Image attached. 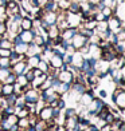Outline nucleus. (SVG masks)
Here are the masks:
<instances>
[{
    "label": "nucleus",
    "instance_id": "obj_22",
    "mask_svg": "<svg viewBox=\"0 0 125 131\" xmlns=\"http://www.w3.org/2000/svg\"><path fill=\"white\" fill-rule=\"evenodd\" d=\"M15 80H16V75L11 71V74L5 78V80H4V83H15Z\"/></svg>",
    "mask_w": 125,
    "mask_h": 131
},
{
    "label": "nucleus",
    "instance_id": "obj_13",
    "mask_svg": "<svg viewBox=\"0 0 125 131\" xmlns=\"http://www.w3.org/2000/svg\"><path fill=\"white\" fill-rule=\"evenodd\" d=\"M12 41H11L8 38L5 39L4 36L0 38V48H8V50H12Z\"/></svg>",
    "mask_w": 125,
    "mask_h": 131
},
{
    "label": "nucleus",
    "instance_id": "obj_14",
    "mask_svg": "<svg viewBox=\"0 0 125 131\" xmlns=\"http://www.w3.org/2000/svg\"><path fill=\"white\" fill-rule=\"evenodd\" d=\"M40 55L39 53H35V55H31L30 56V59H28V62H27V64H30L31 67H37L38 66V63L40 62Z\"/></svg>",
    "mask_w": 125,
    "mask_h": 131
},
{
    "label": "nucleus",
    "instance_id": "obj_4",
    "mask_svg": "<svg viewBox=\"0 0 125 131\" xmlns=\"http://www.w3.org/2000/svg\"><path fill=\"white\" fill-rule=\"evenodd\" d=\"M11 71L15 74V75H20V74H24L27 71V62L24 60H17L16 63H14L11 66Z\"/></svg>",
    "mask_w": 125,
    "mask_h": 131
},
{
    "label": "nucleus",
    "instance_id": "obj_24",
    "mask_svg": "<svg viewBox=\"0 0 125 131\" xmlns=\"http://www.w3.org/2000/svg\"><path fill=\"white\" fill-rule=\"evenodd\" d=\"M65 116H66V119H67V118H74V116H75V110H74V108L66 110V114H65Z\"/></svg>",
    "mask_w": 125,
    "mask_h": 131
},
{
    "label": "nucleus",
    "instance_id": "obj_28",
    "mask_svg": "<svg viewBox=\"0 0 125 131\" xmlns=\"http://www.w3.org/2000/svg\"><path fill=\"white\" fill-rule=\"evenodd\" d=\"M100 96H101V98H105V96H106V91H104V90H102V91L100 92Z\"/></svg>",
    "mask_w": 125,
    "mask_h": 131
},
{
    "label": "nucleus",
    "instance_id": "obj_27",
    "mask_svg": "<svg viewBox=\"0 0 125 131\" xmlns=\"http://www.w3.org/2000/svg\"><path fill=\"white\" fill-rule=\"evenodd\" d=\"M5 17V14H4V9H3V7H0V21H3L2 19H4Z\"/></svg>",
    "mask_w": 125,
    "mask_h": 131
},
{
    "label": "nucleus",
    "instance_id": "obj_16",
    "mask_svg": "<svg viewBox=\"0 0 125 131\" xmlns=\"http://www.w3.org/2000/svg\"><path fill=\"white\" fill-rule=\"evenodd\" d=\"M77 32H78L79 35H82V36L87 38V39L90 38L93 34H94V31H93V29H87V28H85V27H83V28H81L79 31H77Z\"/></svg>",
    "mask_w": 125,
    "mask_h": 131
},
{
    "label": "nucleus",
    "instance_id": "obj_20",
    "mask_svg": "<svg viewBox=\"0 0 125 131\" xmlns=\"http://www.w3.org/2000/svg\"><path fill=\"white\" fill-rule=\"evenodd\" d=\"M0 67H11V62L8 58H0Z\"/></svg>",
    "mask_w": 125,
    "mask_h": 131
},
{
    "label": "nucleus",
    "instance_id": "obj_2",
    "mask_svg": "<svg viewBox=\"0 0 125 131\" xmlns=\"http://www.w3.org/2000/svg\"><path fill=\"white\" fill-rule=\"evenodd\" d=\"M87 41H89V39L87 38H85V36H82V35H79L78 32H77L73 38H71V40H70V43L73 44V47L75 48V51H78L81 47H83L85 44H87Z\"/></svg>",
    "mask_w": 125,
    "mask_h": 131
},
{
    "label": "nucleus",
    "instance_id": "obj_1",
    "mask_svg": "<svg viewBox=\"0 0 125 131\" xmlns=\"http://www.w3.org/2000/svg\"><path fill=\"white\" fill-rule=\"evenodd\" d=\"M4 7H5V12H7V15H15L17 12H20V4L17 0H7V3L4 4Z\"/></svg>",
    "mask_w": 125,
    "mask_h": 131
},
{
    "label": "nucleus",
    "instance_id": "obj_18",
    "mask_svg": "<svg viewBox=\"0 0 125 131\" xmlns=\"http://www.w3.org/2000/svg\"><path fill=\"white\" fill-rule=\"evenodd\" d=\"M83 27L87 28V29H96V27H97V21L94 20V19H92V20H87V21H85V24H83Z\"/></svg>",
    "mask_w": 125,
    "mask_h": 131
},
{
    "label": "nucleus",
    "instance_id": "obj_10",
    "mask_svg": "<svg viewBox=\"0 0 125 131\" xmlns=\"http://www.w3.org/2000/svg\"><path fill=\"white\" fill-rule=\"evenodd\" d=\"M19 26H20L22 29H31L34 27V20L31 17H23Z\"/></svg>",
    "mask_w": 125,
    "mask_h": 131
},
{
    "label": "nucleus",
    "instance_id": "obj_17",
    "mask_svg": "<svg viewBox=\"0 0 125 131\" xmlns=\"http://www.w3.org/2000/svg\"><path fill=\"white\" fill-rule=\"evenodd\" d=\"M27 47H28V44H27V43H20V44H16V46H15V51H16L17 53H26V51H27Z\"/></svg>",
    "mask_w": 125,
    "mask_h": 131
},
{
    "label": "nucleus",
    "instance_id": "obj_7",
    "mask_svg": "<svg viewBox=\"0 0 125 131\" xmlns=\"http://www.w3.org/2000/svg\"><path fill=\"white\" fill-rule=\"evenodd\" d=\"M57 16H58L57 12H46V11H44V15H43L42 19H43L49 26H54L57 23Z\"/></svg>",
    "mask_w": 125,
    "mask_h": 131
},
{
    "label": "nucleus",
    "instance_id": "obj_26",
    "mask_svg": "<svg viewBox=\"0 0 125 131\" xmlns=\"http://www.w3.org/2000/svg\"><path fill=\"white\" fill-rule=\"evenodd\" d=\"M57 107H58L59 110H63V108H65V100H62V99H58Z\"/></svg>",
    "mask_w": 125,
    "mask_h": 131
},
{
    "label": "nucleus",
    "instance_id": "obj_29",
    "mask_svg": "<svg viewBox=\"0 0 125 131\" xmlns=\"http://www.w3.org/2000/svg\"><path fill=\"white\" fill-rule=\"evenodd\" d=\"M5 3H7V0H0V7H4Z\"/></svg>",
    "mask_w": 125,
    "mask_h": 131
},
{
    "label": "nucleus",
    "instance_id": "obj_5",
    "mask_svg": "<svg viewBox=\"0 0 125 131\" xmlns=\"http://www.w3.org/2000/svg\"><path fill=\"white\" fill-rule=\"evenodd\" d=\"M23 94H24L23 99H24V102H26V103L37 104V102L39 100V94H38L37 91H34V90H28V91L23 92Z\"/></svg>",
    "mask_w": 125,
    "mask_h": 131
},
{
    "label": "nucleus",
    "instance_id": "obj_12",
    "mask_svg": "<svg viewBox=\"0 0 125 131\" xmlns=\"http://www.w3.org/2000/svg\"><path fill=\"white\" fill-rule=\"evenodd\" d=\"M63 62H62V56L59 55H54L51 58V62H50V66L52 68H59V66H61Z\"/></svg>",
    "mask_w": 125,
    "mask_h": 131
},
{
    "label": "nucleus",
    "instance_id": "obj_30",
    "mask_svg": "<svg viewBox=\"0 0 125 131\" xmlns=\"http://www.w3.org/2000/svg\"><path fill=\"white\" fill-rule=\"evenodd\" d=\"M89 131H98V128H97V127H94V126H92L90 128H89Z\"/></svg>",
    "mask_w": 125,
    "mask_h": 131
},
{
    "label": "nucleus",
    "instance_id": "obj_9",
    "mask_svg": "<svg viewBox=\"0 0 125 131\" xmlns=\"http://www.w3.org/2000/svg\"><path fill=\"white\" fill-rule=\"evenodd\" d=\"M67 12H70V14H81V3L75 2V0L70 2L69 8H67Z\"/></svg>",
    "mask_w": 125,
    "mask_h": 131
},
{
    "label": "nucleus",
    "instance_id": "obj_8",
    "mask_svg": "<svg viewBox=\"0 0 125 131\" xmlns=\"http://www.w3.org/2000/svg\"><path fill=\"white\" fill-rule=\"evenodd\" d=\"M15 92V88H14V83H4L2 86V94L3 96H7L10 94H14Z\"/></svg>",
    "mask_w": 125,
    "mask_h": 131
},
{
    "label": "nucleus",
    "instance_id": "obj_19",
    "mask_svg": "<svg viewBox=\"0 0 125 131\" xmlns=\"http://www.w3.org/2000/svg\"><path fill=\"white\" fill-rule=\"evenodd\" d=\"M101 12H102L104 16H106L109 19V17L113 15V11H112V7H102V9H101Z\"/></svg>",
    "mask_w": 125,
    "mask_h": 131
},
{
    "label": "nucleus",
    "instance_id": "obj_11",
    "mask_svg": "<svg viewBox=\"0 0 125 131\" xmlns=\"http://www.w3.org/2000/svg\"><path fill=\"white\" fill-rule=\"evenodd\" d=\"M51 118V107H44V108H42L40 114H39V119H42V121H49V119Z\"/></svg>",
    "mask_w": 125,
    "mask_h": 131
},
{
    "label": "nucleus",
    "instance_id": "obj_6",
    "mask_svg": "<svg viewBox=\"0 0 125 131\" xmlns=\"http://www.w3.org/2000/svg\"><path fill=\"white\" fill-rule=\"evenodd\" d=\"M124 95H125V91L122 88H117L116 92L113 94V100L117 103V106L120 107V110L124 112Z\"/></svg>",
    "mask_w": 125,
    "mask_h": 131
},
{
    "label": "nucleus",
    "instance_id": "obj_3",
    "mask_svg": "<svg viewBox=\"0 0 125 131\" xmlns=\"http://www.w3.org/2000/svg\"><path fill=\"white\" fill-rule=\"evenodd\" d=\"M108 28L112 29V32H117L120 28H122V20L117 16H110L108 19Z\"/></svg>",
    "mask_w": 125,
    "mask_h": 131
},
{
    "label": "nucleus",
    "instance_id": "obj_25",
    "mask_svg": "<svg viewBox=\"0 0 125 131\" xmlns=\"http://www.w3.org/2000/svg\"><path fill=\"white\" fill-rule=\"evenodd\" d=\"M5 31H7V26L4 21H0V36H4Z\"/></svg>",
    "mask_w": 125,
    "mask_h": 131
},
{
    "label": "nucleus",
    "instance_id": "obj_15",
    "mask_svg": "<svg viewBox=\"0 0 125 131\" xmlns=\"http://www.w3.org/2000/svg\"><path fill=\"white\" fill-rule=\"evenodd\" d=\"M17 126H19V128H22V130H26L30 126L28 119L27 118H19L17 119Z\"/></svg>",
    "mask_w": 125,
    "mask_h": 131
},
{
    "label": "nucleus",
    "instance_id": "obj_23",
    "mask_svg": "<svg viewBox=\"0 0 125 131\" xmlns=\"http://www.w3.org/2000/svg\"><path fill=\"white\" fill-rule=\"evenodd\" d=\"M11 53V50L8 48H0V58H8Z\"/></svg>",
    "mask_w": 125,
    "mask_h": 131
},
{
    "label": "nucleus",
    "instance_id": "obj_21",
    "mask_svg": "<svg viewBox=\"0 0 125 131\" xmlns=\"http://www.w3.org/2000/svg\"><path fill=\"white\" fill-rule=\"evenodd\" d=\"M24 76H26V79H27V82H28V83H32V82H34V79H35V75L32 74V71H31V70H30L28 72L26 71V72H24Z\"/></svg>",
    "mask_w": 125,
    "mask_h": 131
}]
</instances>
